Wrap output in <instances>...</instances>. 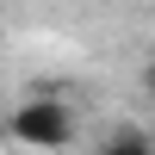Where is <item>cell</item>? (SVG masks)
I'll return each instance as SVG.
<instances>
[{
  "mask_svg": "<svg viewBox=\"0 0 155 155\" xmlns=\"http://www.w3.org/2000/svg\"><path fill=\"white\" fill-rule=\"evenodd\" d=\"M6 137L19 149H31V155H62V149H74V137H81V118H74L68 99H56L44 87V93L19 99V106L6 112Z\"/></svg>",
  "mask_w": 155,
  "mask_h": 155,
  "instance_id": "6da1fadb",
  "label": "cell"
},
{
  "mask_svg": "<svg viewBox=\"0 0 155 155\" xmlns=\"http://www.w3.org/2000/svg\"><path fill=\"white\" fill-rule=\"evenodd\" d=\"M99 155H155V143L137 130V124H118V130L106 137V149H99Z\"/></svg>",
  "mask_w": 155,
  "mask_h": 155,
  "instance_id": "7a4b0ae2",
  "label": "cell"
},
{
  "mask_svg": "<svg viewBox=\"0 0 155 155\" xmlns=\"http://www.w3.org/2000/svg\"><path fill=\"white\" fill-rule=\"evenodd\" d=\"M137 87H143V99H149V106H155V56L143 62V74H137Z\"/></svg>",
  "mask_w": 155,
  "mask_h": 155,
  "instance_id": "3957f363",
  "label": "cell"
}]
</instances>
